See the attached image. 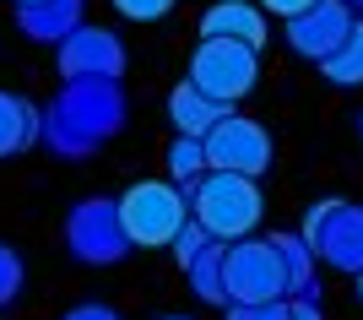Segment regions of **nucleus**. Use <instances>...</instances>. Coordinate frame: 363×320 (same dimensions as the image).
Returning <instances> with one entry per match:
<instances>
[{"instance_id": "1", "label": "nucleus", "mask_w": 363, "mask_h": 320, "mask_svg": "<svg viewBox=\"0 0 363 320\" xmlns=\"http://www.w3.org/2000/svg\"><path fill=\"white\" fill-rule=\"evenodd\" d=\"M196 217H201V228L217 233V239L250 233L260 223V190L244 174H212L196 190Z\"/></svg>"}, {"instance_id": "2", "label": "nucleus", "mask_w": 363, "mask_h": 320, "mask_svg": "<svg viewBox=\"0 0 363 320\" xmlns=\"http://www.w3.org/2000/svg\"><path fill=\"white\" fill-rule=\"evenodd\" d=\"M190 87L206 98V104H223V98H244L255 87V49L228 44V38H206L190 60Z\"/></svg>"}, {"instance_id": "3", "label": "nucleus", "mask_w": 363, "mask_h": 320, "mask_svg": "<svg viewBox=\"0 0 363 320\" xmlns=\"http://www.w3.org/2000/svg\"><path fill=\"white\" fill-rule=\"evenodd\" d=\"M184 223V196L174 184H157V180H141L125 190L120 201V228L125 239H141V244H163L174 239Z\"/></svg>"}, {"instance_id": "4", "label": "nucleus", "mask_w": 363, "mask_h": 320, "mask_svg": "<svg viewBox=\"0 0 363 320\" xmlns=\"http://www.w3.org/2000/svg\"><path fill=\"white\" fill-rule=\"evenodd\" d=\"M201 153H206V163L217 168V174H260V168L272 163V141H266V131H260L255 120H217L206 136H201Z\"/></svg>"}, {"instance_id": "5", "label": "nucleus", "mask_w": 363, "mask_h": 320, "mask_svg": "<svg viewBox=\"0 0 363 320\" xmlns=\"http://www.w3.org/2000/svg\"><path fill=\"white\" fill-rule=\"evenodd\" d=\"M206 38H228V44H244V49H260L266 44V22H260L255 6H239V0H228V6H212L206 22H201Z\"/></svg>"}, {"instance_id": "6", "label": "nucleus", "mask_w": 363, "mask_h": 320, "mask_svg": "<svg viewBox=\"0 0 363 320\" xmlns=\"http://www.w3.org/2000/svg\"><path fill=\"white\" fill-rule=\"evenodd\" d=\"M223 120V114H217L212 104H206V98H201L196 87H179L174 92V125H179L184 136L196 141V136H206V131H212V125Z\"/></svg>"}, {"instance_id": "7", "label": "nucleus", "mask_w": 363, "mask_h": 320, "mask_svg": "<svg viewBox=\"0 0 363 320\" xmlns=\"http://www.w3.org/2000/svg\"><path fill=\"white\" fill-rule=\"evenodd\" d=\"M28 136H33V109L22 104V98H6V92H0V153L22 147Z\"/></svg>"}, {"instance_id": "8", "label": "nucleus", "mask_w": 363, "mask_h": 320, "mask_svg": "<svg viewBox=\"0 0 363 320\" xmlns=\"http://www.w3.org/2000/svg\"><path fill=\"white\" fill-rule=\"evenodd\" d=\"M168 168H174L179 180H196L201 168H206V153H201V141H179V147L168 153Z\"/></svg>"}, {"instance_id": "9", "label": "nucleus", "mask_w": 363, "mask_h": 320, "mask_svg": "<svg viewBox=\"0 0 363 320\" xmlns=\"http://www.w3.org/2000/svg\"><path fill=\"white\" fill-rule=\"evenodd\" d=\"M358 71H363V38H352L347 55H342V60H331V77H336V82H358Z\"/></svg>"}, {"instance_id": "10", "label": "nucleus", "mask_w": 363, "mask_h": 320, "mask_svg": "<svg viewBox=\"0 0 363 320\" xmlns=\"http://www.w3.org/2000/svg\"><path fill=\"white\" fill-rule=\"evenodd\" d=\"M16 288H22V260L0 250V304H6V299H16Z\"/></svg>"}, {"instance_id": "11", "label": "nucleus", "mask_w": 363, "mask_h": 320, "mask_svg": "<svg viewBox=\"0 0 363 320\" xmlns=\"http://www.w3.org/2000/svg\"><path fill=\"white\" fill-rule=\"evenodd\" d=\"M114 6H120L125 16H136V22H157V16H163L174 0H114Z\"/></svg>"}, {"instance_id": "12", "label": "nucleus", "mask_w": 363, "mask_h": 320, "mask_svg": "<svg viewBox=\"0 0 363 320\" xmlns=\"http://www.w3.org/2000/svg\"><path fill=\"white\" fill-rule=\"evenodd\" d=\"M266 11H277V16H303V11H315L320 0H260Z\"/></svg>"}, {"instance_id": "13", "label": "nucleus", "mask_w": 363, "mask_h": 320, "mask_svg": "<svg viewBox=\"0 0 363 320\" xmlns=\"http://www.w3.org/2000/svg\"><path fill=\"white\" fill-rule=\"evenodd\" d=\"M233 320H288V309L282 304H255V309H239Z\"/></svg>"}, {"instance_id": "14", "label": "nucleus", "mask_w": 363, "mask_h": 320, "mask_svg": "<svg viewBox=\"0 0 363 320\" xmlns=\"http://www.w3.org/2000/svg\"><path fill=\"white\" fill-rule=\"evenodd\" d=\"M71 320H114V315H108V309H76Z\"/></svg>"}, {"instance_id": "15", "label": "nucleus", "mask_w": 363, "mask_h": 320, "mask_svg": "<svg viewBox=\"0 0 363 320\" xmlns=\"http://www.w3.org/2000/svg\"><path fill=\"white\" fill-rule=\"evenodd\" d=\"M288 320H320V315H309V309H298V315H288Z\"/></svg>"}]
</instances>
